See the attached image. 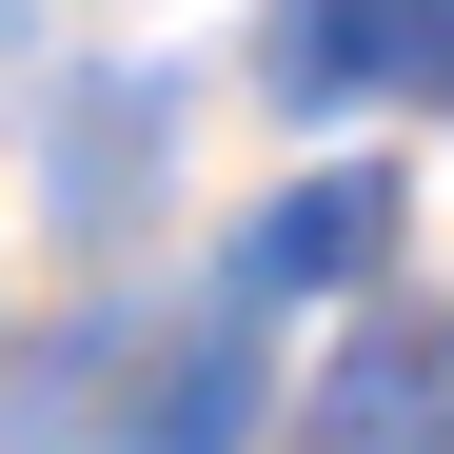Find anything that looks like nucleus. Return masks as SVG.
Listing matches in <instances>:
<instances>
[{"label":"nucleus","instance_id":"7ed1b4c3","mask_svg":"<svg viewBox=\"0 0 454 454\" xmlns=\"http://www.w3.org/2000/svg\"><path fill=\"white\" fill-rule=\"evenodd\" d=\"M434 80H454V40H434Z\"/></svg>","mask_w":454,"mask_h":454},{"label":"nucleus","instance_id":"f257e3e1","mask_svg":"<svg viewBox=\"0 0 454 454\" xmlns=\"http://www.w3.org/2000/svg\"><path fill=\"white\" fill-rule=\"evenodd\" d=\"M434 40H454V0H277V20H257V80H277L296 119H336V99H375V80H415Z\"/></svg>","mask_w":454,"mask_h":454},{"label":"nucleus","instance_id":"f03ea898","mask_svg":"<svg viewBox=\"0 0 454 454\" xmlns=\"http://www.w3.org/2000/svg\"><path fill=\"white\" fill-rule=\"evenodd\" d=\"M375 238H395V178H296V198H257V238H238V317H257V296H336Z\"/></svg>","mask_w":454,"mask_h":454}]
</instances>
